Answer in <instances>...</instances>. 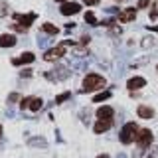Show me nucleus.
Here are the masks:
<instances>
[{
  "instance_id": "obj_1",
  "label": "nucleus",
  "mask_w": 158,
  "mask_h": 158,
  "mask_svg": "<svg viewBox=\"0 0 158 158\" xmlns=\"http://www.w3.org/2000/svg\"><path fill=\"white\" fill-rule=\"evenodd\" d=\"M105 77L103 75H99V73H89V75L83 79V87H81V91H99V89H103L105 87Z\"/></svg>"
},
{
  "instance_id": "obj_2",
  "label": "nucleus",
  "mask_w": 158,
  "mask_h": 158,
  "mask_svg": "<svg viewBox=\"0 0 158 158\" xmlns=\"http://www.w3.org/2000/svg\"><path fill=\"white\" fill-rule=\"evenodd\" d=\"M138 131H140V128H138L136 123H127V125L123 127V131H121V135H118V138H121L123 144H131V142L136 140Z\"/></svg>"
},
{
  "instance_id": "obj_3",
  "label": "nucleus",
  "mask_w": 158,
  "mask_h": 158,
  "mask_svg": "<svg viewBox=\"0 0 158 158\" xmlns=\"http://www.w3.org/2000/svg\"><path fill=\"white\" fill-rule=\"evenodd\" d=\"M14 20H16L18 24H14V30L16 32H26L28 26L36 20V14H14Z\"/></svg>"
},
{
  "instance_id": "obj_4",
  "label": "nucleus",
  "mask_w": 158,
  "mask_h": 158,
  "mask_svg": "<svg viewBox=\"0 0 158 158\" xmlns=\"http://www.w3.org/2000/svg\"><path fill=\"white\" fill-rule=\"evenodd\" d=\"M67 46H69V42L59 44V46L52 48V49H48V52L44 53V59H46V61H56V59L63 57V56H65V48H67Z\"/></svg>"
},
{
  "instance_id": "obj_5",
  "label": "nucleus",
  "mask_w": 158,
  "mask_h": 158,
  "mask_svg": "<svg viewBox=\"0 0 158 158\" xmlns=\"http://www.w3.org/2000/svg\"><path fill=\"white\" fill-rule=\"evenodd\" d=\"M152 140H154V135H152V131H150V128H140V131H138L136 142H138V146H140L142 150L150 146V144H152Z\"/></svg>"
},
{
  "instance_id": "obj_6",
  "label": "nucleus",
  "mask_w": 158,
  "mask_h": 158,
  "mask_svg": "<svg viewBox=\"0 0 158 158\" xmlns=\"http://www.w3.org/2000/svg\"><path fill=\"white\" fill-rule=\"evenodd\" d=\"M22 109L24 111H40L42 109V99L40 97H26L22 101Z\"/></svg>"
},
{
  "instance_id": "obj_7",
  "label": "nucleus",
  "mask_w": 158,
  "mask_h": 158,
  "mask_svg": "<svg viewBox=\"0 0 158 158\" xmlns=\"http://www.w3.org/2000/svg\"><path fill=\"white\" fill-rule=\"evenodd\" d=\"M79 10H81V6H79L77 2H65V4H61L59 12H61L63 16H71V14H77Z\"/></svg>"
},
{
  "instance_id": "obj_8",
  "label": "nucleus",
  "mask_w": 158,
  "mask_h": 158,
  "mask_svg": "<svg viewBox=\"0 0 158 158\" xmlns=\"http://www.w3.org/2000/svg\"><path fill=\"white\" fill-rule=\"evenodd\" d=\"M34 59H36V56L32 52H24L20 57H12V63L14 65H26V63H32Z\"/></svg>"
},
{
  "instance_id": "obj_9",
  "label": "nucleus",
  "mask_w": 158,
  "mask_h": 158,
  "mask_svg": "<svg viewBox=\"0 0 158 158\" xmlns=\"http://www.w3.org/2000/svg\"><path fill=\"white\" fill-rule=\"evenodd\" d=\"M113 115H115V111L111 107H101L97 111V121H113Z\"/></svg>"
},
{
  "instance_id": "obj_10",
  "label": "nucleus",
  "mask_w": 158,
  "mask_h": 158,
  "mask_svg": "<svg viewBox=\"0 0 158 158\" xmlns=\"http://www.w3.org/2000/svg\"><path fill=\"white\" fill-rule=\"evenodd\" d=\"M16 46V36L14 34H2L0 36V48H14Z\"/></svg>"
},
{
  "instance_id": "obj_11",
  "label": "nucleus",
  "mask_w": 158,
  "mask_h": 158,
  "mask_svg": "<svg viewBox=\"0 0 158 158\" xmlns=\"http://www.w3.org/2000/svg\"><path fill=\"white\" fill-rule=\"evenodd\" d=\"M136 18V8H127L118 14V22H132Z\"/></svg>"
},
{
  "instance_id": "obj_12",
  "label": "nucleus",
  "mask_w": 158,
  "mask_h": 158,
  "mask_svg": "<svg viewBox=\"0 0 158 158\" xmlns=\"http://www.w3.org/2000/svg\"><path fill=\"white\" fill-rule=\"evenodd\" d=\"M146 85V79L144 77H132V79H128V83H127V87L131 89V91H136V89H140V87H144Z\"/></svg>"
},
{
  "instance_id": "obj_13",
  "label": "nucleus",
  "mask_w": 158,
  "mask_h": 158,
  "mask_svg": "<svg viewBox=\"0 0 158 158\" xmlns=\"http://www.w3.org/2000/svg\"><path fill=\"white\" fill-rule=\"evenodd\" d=\"M136 113H138V117H140V118H152V117H154V109L146 107V105H140V107L136 109Z\"/></svg>"
},
{
  "instance_id": "obj_14",
  "label": "nucleus",
  "mask_w": 158,
  "mask_h": 158,
  "mask_svg": "<svg viewBox=\"0 0 158 158\" xmlns=\"http://www.w3.org/2000/svg\"><path fill=\"white\" fill-rule=\"evenodd\" d=\"M111 125H113V121H97L95 127H93V131H95L97 135H101V132L109 131V128H111Z\"/></svg>"
},
{
  "instance_id": "obj_15",
  "label": "nucleus",
  "mask_w": 158,
  "mask_h": 158,
  "mask_svg": "<svg viewBox=\"0 0 158 158\" xmlns=\"http://www.w3.org/2000/svg\"><path fill=\"white\" fill-rule=\"evenodd\" d=\"M42 32H44V34H48V36H56V34L59 32V30H57V26H53V24L46 22V24L42 26Z\"/></svg>"
},
{
  "instance_id": "obj_16",
  "label": "nucleus",
  "mask_w": 158,
  "mask_h": 158,
  "mask_svg": "<svg viewBox=\"0 0 158 158\" xmlns=\"http://www.w3.org/2000/svg\"><path fill=\"white\" fill-rule=\"evenodd\" d=\"M109 97H111V91H105V93H99V95H95V97H93V101L99 103V101H105V99H109Z\"/></svg>"
},
{
  "instance_id": "obj_17",
  "label": "nucleus",
  "mask_w": 158,
  "mask_h": 158,
  "mask_svg": "<svg viewBox=\"0 0 158 158\" xmlns=\"http://www.w3.org/2000/svg\"><path fill=\"white\" fill-rule=\"evenodd\" d=\"M85 22H87V24H97L95 14H93V12H87V14H85Z\"/></svg>"
},
{
  "instance_id": "obj_18",
  "label": "nucleus",
  "mask_w": 158,
  "mask_h": 158,
  "mask_svg": "<svg viewBox=\"0 0 158 158\" xmlns=\"http://www.w3.org/2000/svg\"><path fill=\"white\" fill-rule=\"evenodd\" d=\"M150 2H152V0H138L136 8H148V6H150Z\"/></svg>"
},
{
  "instance_id": "obj_19",
  "label": "nucleus",
  "mask_w": 158,
  "mask_h": 158,
  "mask_svg": "<svg viewBox=\"0 0 158 158\" xmlns=\"http://www.w3.org/2000/svg\"><path fill=\"white\" fill-rule=\"evenodd\" d=\"M6 12H8V4L6 2H0V16H4Z\"/></svg>"
},
{
  "instance_id": "obj_20",
  "label": "nucleus",
  "mask_w": 158,
  "mask_h": 158,
  "mask_svg": "<svg viewBox=\"0 0 158 158\" xmlns=\"http://www.w3.org/2000/svg\"><path fill=\"white\" fill-rule=\"evenodd\" d=\"M150 18H152V20H156V18H158V2H156V6L152 8V12H150Z\"/></svg>"
},
{
  "instance_id": "obj_21",
  "label": "nucleus",
  "mask_w": 158,
  "mask_h": 158,
  "mask_svg": "<svg viewBox=\"0 0 158 158\" xmlns=\"http://www.w3.org/2000/svg\"><path fill=\"white\" fill-rule=\"evenodd\" d=\"M83 2H85L87 6H97V4H99V0H83Z\"/></svg>"
},
{
  "instance_id": "obj_22",
  "label": "nucleus",
  "mask_w": 158,
  "mask_h": 158,
  "mask_svg": "<svg viewBox=\"0 0 158 158\" xmlns=\"http://www.w3.org/2000/svg\"><path fill=\"white\" fill-rule=\"evenodd\" d=\"M18 99H20V95H18V93H12V95H10V103L18 101Z\"/></svg>"
},
{
  "instance_id": "obj_23",
  "label": "nucleus",
  "mask_w": 158,
  "mask_h": 158,
  "mask_svg": "<svg viewBox=\"0 0 158 158\" xmlns=\"http://www.w3.org/2000/svg\"><path fill=\"white\" fill-rule=\"evenodd\" d=\"M69 97V93H63V95H59L57 97V103H61V101H65V99Z\"/></svg>"
},
{
  "instance_id": "obj_24",
  "label": "nucleus",
  "mask_w": 158,
  "mask_h": 158,
  "mask_svg": "<svg viewBox=\"0 0 158 158\" xmlns=\"http://www.w3.org/2000/svg\"><path fill=\"white\" fill-rule=\"evenodd\" d=\"M56 2H59V4H65V2H69V0H56Z\"/></svg>"
},
{
  "instance_id": "obj_25",
  "label": "nucleus",
  "mask_w": 158,
  "mask_h": 158,
  "mask_svg": "<svg viewBox=\"0 0 158 158\" xmlns=\"http://www.w3.org/2000/svg\"><path fill=\"white\" fill-rule=\"evenodd\" d=\"M97 158H109V154H99Z\"/></svg>"
},
{
  "instance_id": "obj_26",
  "label": "nucleus",
  "mask_w": 158,
  "mask_h": 158,
  "mask_svg": "<svg viewBox=\"0 0 158 158\" xmlns=\"http://www.w3.org/2000/svg\"><path fill=\"white\" fill-rule=\"evenodd\" d=\"M115 2H125V0H115Z\"/></svg>"
},
{
  "instance_id": "obj_27",
  "label": "nucleus",
  "mask_w": 158,
  "mask_h": 158,
  "mask_svg": "<svg viewBox=\"0 0 158 158\" xmlns=\"http://www.w3.org/2000/svg\"><path fill=\"white\" fill-rule=\"evenodd\" d=\"M0 135H2V125H0Z\"/></svg>"
},
{
  "instance_id": "obj_28",
  "label": "nucleus",
  "mask_w": 158,
  "mask_h": 158,
  "mask_svg": "<svg viewBox=\"0 0 158 158\" xmlns=\"http://www.w3.org/2000/svg\"><path fill=\"white\" fill-rule=\"evenodd\" d=\"M156 69H158V67H156Z\"/></svg>"
}]
</instances>
